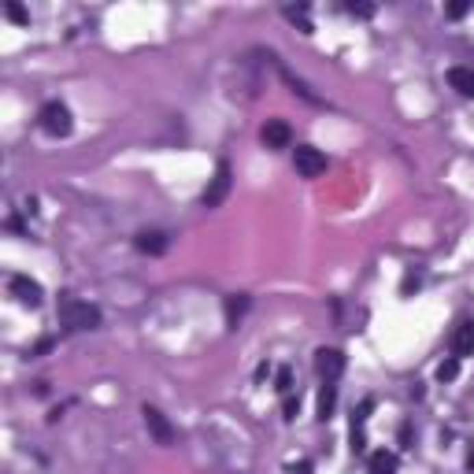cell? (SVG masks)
<instances>
[{"mask_svg":"<svg viewBox=\"0 0 474 474\" xmlns=\"http://www.w3.org/2000/svg\"><path fill=\"white\" fill-rule=\"evenodd\" d=\"M60 319L67 330H97L100 326V308L89 304V300H78V297H60Z\"/></svg>","mask_w":474,"mask_h":474,"instance_id":"cell-1","label":"cell"},{"mask_svg":"<svg viewBox=\"0 0 474 474\" xmlns=\"http://www.w3.org/2000/svg\"><path fill=\"white\" fill-rule=\"evenodd\" d=\"M38 123H41V130L49 134V138H67L71 134V108L67 104H60V100H49V104L38 112Z\"/></svg>","mask_w":474,"mask_h":474,"instance_id":"cell-2","label":"cell"},{"mask_svg":"<svg viewBox=\"0 0 474 474\" xmlns=\"http://www.w3.org/2000/svg\"><path fill=\"white\" fill-rule=\"evenodd\" d=\"M293 167L300 178H319L326 175V156L315 149V145H297L293 149Z\"/></svg>","mask_w":474,"mask_h":474,"instance_id":"cell-3","label":"cell"},{"mask_svg":"<svg viewBox=\"0 0 474 474\" xmlns=\"http://www.w3.org/2000/svg\"><path fill=\"white\" fill-rule=\"evenodd\" d=\"M230 186H234V178H230V163H219V167H215V178L208 182L204 197H200V204H204V208H219L226 197H230Z\"/></svg>","mask_w":474,"mask_h":474,"instance_id":"cell-4","label":"cell"},{"mask_svg":"<svg viewBox=\"0 0 474 474\" xmlns=\"http://www.w3.org/2000/svg\"><path fill=\"white\" fill-rule=\"evenodd\" d=\"M315 371L323 382H337L345 375V352L341 349H319L315 352Z\"/></svg>","mask_w":474,"mask_h":474,"instance_id":"cell-5","label":"cell"},{"mask_svg":"<svg viewBox=\"0 0 474 474\" xmlns=\"http://www.w3.org/2000/svg\"><path fill=\"white\" fill-rule=\"evenodd\" d=\"M141 419H145V426H149V434L156 437V445H171V441H175V426L167 423V415H163L160 408L145 404L141 408Z\"/></svg>","mask_w":474,"mask_h":474,"instance_id":"cell-6","label":"cell"},{"mask_svg":"<svg viewBox=\"0 0 474 474\" xmlns=\"http://www.w3.org/2000/svg\"><path fill=\"white\" fill-rule=\"evenodd\" d=\"M8 293L19 300L23 308H38L41 304V286L30 275H15L12 282H8Z\"/></svg>","mask_w":474,"mask_h":474,"instance_id":"cell-7","label":"cell"},{"mask_svg":"<svg viewBox=\"0 0 474 474\" xmlns=\"http://www.w3.org/2000/svg\"><path fill=\"white\" fill-rule=\"evenodd\" d=\"M260 141L267 145V149H289L293 130H289V123H282V118H267L263 130H260Z\"/></svg>","mask_w":474,"mask_h":474,"instance_id":"cell-8","label":"cell"},{"mask_svg":"<svg viewBox=\"0 0 474 474\" xmlns=\"http://www.w3.org/2000/svg\"><path fill=\"white\" fill-rule=\"evenodd\" d=\"M171 245V237L163 230H141L138 237H134V249L141 252V256H163Z\"/></svg>","mask_w":474,"mask_h":474,"instance_id":"cell-9","label":"cell"},{"mask_svg":"<svg viewBox=\"0 0 474 474\" xmlns=\"http://www.w3.org/2000/svg\"><path fill=\"white\" fill-rule=\"evenodd\" d=\"M452 356L463 360V356H474V319H463L452 334Z\"/></svg>","mask_w":474,"mask_h":474,"instance_id":"cell-10","label":"cell"},{"mask_svg":"<svg viewBox=\"0 0 474 474\" xmlns=\"http://www.w3.org/2000/svg\"><path fill=\"white\" fill-rule=\"evenodd\" d=\"M397 452H386V449H378V452H371V460H367V474H397Z\"/></svg>","mask_w":474,"mask_h":474,"instance_id":"cell-11","label":"cell"},{"mask_svg":"<svg viewBox=\"0 0 474 474\" xmlns=\"http://www.w3.org/2000/svg\"><path fill=\"white\" fill-rule=\"evenodd\" d=\"M449 86H452L460 97H471V100H474V71H471V67H452V71H449Z\"/></svg>","mask_w":474,"mask_h":474,"instance_id":"cell-12","label":"cell"},{"mask_svg":"<svg viewBox=\"0 0 474 474\" xmlns=\"http://www.w3.org/2000/svg\"><path fill=\"white\" fill-rule=\"evenodd\" d=\"M249 304H252V300L245 297V293H234V297H226V304H223V312H226V323H230V326H237V323H241V315L249 312Z\"/></svg>","mask_w":474,"mask_h":474,"instance_id":"cell-13","label":"cell"},{"mask_svg":"<svg viewBox=\"0 0 474 474\" xmlns=\"http://www.w3.org/2000/svg\"><path fill=\"white\" fill-rule=\"evenodd\" d=\"M286 19L293 23L300 34H315L312 19H308V4H289V8H286Z\"/></svg>","mask_w":474,"mask_h":474,"instance_id":"cell-14","label":"cell"},{"mask_svg":"<svg viewBox=\"0 0 474 474\" xmlns=\"http://www.w3.org/2000/svg\"><path fill=\"white\" fill-rule=\"evenodd\" d=\"M334 404H337V386H330V382H326L323 389H319V419H330L334 415Z\"/></svg>","mask_w":474,"mask_h":474,"instance_id":"cell-15","label":"cell"},{"mask_svg":"<svg viewBox=\"0 0 474 474\" xmlns=\"http://www.w3.org/2000/svg\"><path fill=\"white\" fill-rule=\"evenodd\" d=\"M282 78L289 82V89H293V93H300V97H304V100H312V104H319V97H315L312 89H308V86H304V82H300L297 75H293V71H282Z\"/></svg>","mask_w":474,"mask_h":474,"instance_id":"cell-16","label":"cell"},{"mask_svg":"<svg viewBox=\"0 0 474 474\" xmlns=\"http://www.w3.org/2000/svg\"><path fill=\"white\" fill-rule=\"evenodd\" d=\"M452 378H460V360H441L437 363V382H452Z\"/></svg>","mask_w":474,"mask_h":474,"instance_id":"cell-17","label":"cell"},{"mask_svg":"<svg viewBox=\"0 0 474 474\" xmlns=\"http://www.w3.org/2000/svg\"><path fill=\"white\" fill-rule=\"evenodd\" d=\"M4 15H8V19H12L15 26H30V12H26L23 4H15V0H12V4H4Z\"/></svg>","mask_w":474,"mask_h":474,"instance_id":"cell-18","label":"cell"},{"mask_svg":"<svg viewBox=\"0 0 474 474\" xmlns=\"http://www.w3.org/2000/svg\"><path fill=\"white\" fill-rule=\"evenodd\" d=\"M275 389H278L282 397L293 393V367H278V375H275Z\"/></svg>","mask_w":474,"mask_h":474,"instance_id":"cell-19","label":"cell"},{"mask_svg":"<svg viewBox=\"0 0 474 474\" xmlns=\"http://www.w3.org/2000/svg\"><path fill=\"white\" fill-rule=\"evenodd\" d=\"M349 449L360 456L363 449H367V434H363V426L360 423H352V434H349Z\"/></svg>","mask_w":474,"mask_h":474,"instance_id":"cell-20","label":"cell"},{"mask_svg":"<svg viewBox=\"0 0 474 474\" xmlns=\"http://www.w3.org/2000/svg\"><path fill=\"white\" fill-rule=\"evenodd\" d=\"M297 415H300V397L286 393V400H282V419H286V423H293Z\"/></svg>","mask_w":474,"mask_h":474,"instance_id":"cell-21","label":"cell"},{"mask_svg":"<svg viewBox=\"0 0 474 474\" xmlns=\"http://www.w3.org/2000/svg\"><path fill=\"white\" fill-rule=\"evenodd\" d=\"M419 286H423V278H419L415 271H408V275H404V282H400V293H404V297H412Z\"/></svg>","mask_w":474,"mask_h":474,"instance_id":"cell-22","label":"cell"},{"mask_svg":"<svg viewBox=\"0 0 474 474\" xmlns=\"http://www.w3.org/2000/svg\"><path fill=\"white\" fill-rule=\"evenodd\" d=\"M345 12L356 15V19H371V15H375V4H349Z\"/></svg>","mask_w":474,"mask_h":474,"instance_id":"cell-23","label":"cell"},{"mask_svg":"<svg viewBox=\"0 0 474 474\" xmlns=\"http://www.w3.org/2000/svg\"><path fill=\"white\" fill-rule=\"evenodd\" d=\"M467 12H471V0H456V4H449V12H445V15H449V19H463Z\"/></svg>","mask_w":474,"mask_h":474,"instance_id":"cell-24","label":"cell"},{"mask_svg":"<svg viewBox=\"0 0 474 474\" xmlns=\"http://www.w3.org/2000/svg\"><path fill=\"white\" fill-rule=\"evenodd\" d=\"M289 474H312V463H293V467H289Z\"/></svg>","mask_w":474,"mask_h":474,"instance_id":"cell-25","label":"cell"},{"mask_svg":"<svg viewBox=\"0 0 474 474\" xmlns=\"http://www.w3.org/2000/svg\"><path fill=\"white\" fill-rule=\"evenodd\" d=\"M467 467H471V474H474V449H471V456H467Z\"/></svg>","mask_w":474,"mask_h":474,"instance_id":"cell-26","label":"cell"}]
</instances>
